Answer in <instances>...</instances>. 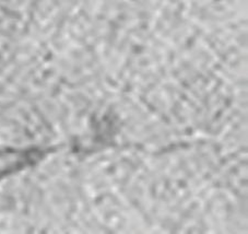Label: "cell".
I'll return each mask as SVG.
<instances>
[{"instance_id": "obj_1", "label": "cell", "mask_w": 248, "mask_h": 234, "mask_svg": "<svg viewBox=\"0 0 248 234\" xmlns=\"http://www.w3.org/2000/svg\"><path fill=\"white\" fill-rule=\"evenodd\" d=\"M25 163L24 153L0 151V177L18 169Z\"/></svg>"}]
</instances>
